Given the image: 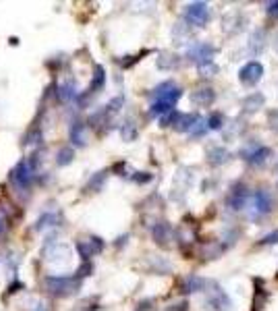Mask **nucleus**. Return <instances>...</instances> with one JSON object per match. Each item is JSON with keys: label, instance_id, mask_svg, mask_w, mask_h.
Returning <instances> with one entry per match:
<instances>
[{"label": "nucleus", "instance_id": "nucleus-11", "mask_svg": "<svg viewBox=\"0 0 278 311\" xmlns=\"http://www.w3.org/2000/svg\"><path fill=\"white\" fill-rule=\"evenodd\" d=\"M243 25H245V17L239 15V10H232L222 19V30H224V34H228V36L243 32Z\"/></svg>", "mask_w": 278, "mask_h": 311}, {"label": "nucleus", "instance_id": "nucleus-18", "mask_svg": "<svg viewBox=\"0 0 278 311\" xmlns=\"http://www.w3.org/2000/svg\"><path fill=\"white\" fill-rule=\"evenodd\" d=\"M152 234H154L158 245H168V241L172 238V228L166 222H158L154 228H152Z\"/></svg>", "mask_w": 278, "mask_h": 311}, {"label": "nucleus", "instance_id": "nucleus-2", "mask_svg": "<svg viewBox=\"0 0 278 311\" xmlns=\"http://www.w3.org/2000/svg\"><path fill=\"white\" fill-rule=\"evenodd\" d=\"M46 286L54 296H68L81 288V280L66 278V276H50L46 278Z\"/></svg>", "mask_w": 278, "mask_h": 311}, {"label": "nucleus", "instance_id": "nucleus-3", "mask_svg": "<svg viewBox=\"0 0 278 311\" xmlns=\"http://www.w3.org/2000/svg\"><path fill=\"white\" fill-rule=\"evenodd\" d=\"M185 23L193 25V27H206L212 19V10L210 4L206 2H191L185 6Z\"/></svg>", "mask_w": 278, "mask_h": 311}, {"label": "nucleus", "instance_id": "nucleus-7", "mask_svg": "<svg viewBox=\"0 0 278 311\" xmlns=\"http://www.w3.org/2000/svg\"><path fill=\"white\" fill-rule=\"evenodd\" d=\"M262 77H264V66H262V62H258V60L247 62V64L239 70V81L243 83L245 88H256L258 83L262 81Z\"/></svg>", "mask_w": 278, "mask_h": 311}, {"label": "nucleus", "instance_id": "nucleus-28", "mask_svg": "<svg viewBox=\"0 0 278 311\" xmlns=\"http://www.w3.org/2000/svg\"><path fill=\"white\" fill-rule=\"evenodd\" d=\"M108 178V170H100L92 176V180L88 182V191H100L104 187V182Z\"/></svg>", "mask_w": 278, "mask_h": 311}, {"label": "nucleus", "instance_id": "nucleus-23", "mask_svg": "<svg viewBox=\"0 0 278 311\" xmlns=\"http://www.w3.org/2000/svg\"><path fill=\"white\" fill-rule=\"evenodd\" d=\"M68 256H71V251H68L66 245L58 243V245H54L48 253V262L50 264H58V262H68Z\"/></svg>", "mask_w": 278, "mask_h": 311}, {"label": "nucleus", "instance_id": "nucleus-6", "mask_svg": "<svg viewBox=\"0 0 278 311\" xmlns=\"http://www.w3.org/2000/svg\"><path fill=\"white\" fill-rule=\"evenodd\" d=\"M180 96H183V92H180V88L176 86L174 81H164L160 83V86L152 92V98H154V102H164V104H170L172 108L176 106V102L180 100Z\"/></svg>", "mask_w": 278, "mask_h": 311}, {"label": "nucleus", "instance_id": "nucleus-25", "mask_svg": "<svg viewBox=\"0 0 278 311\" xmlns=\"http://www.w3.org/2000/svg\"><path fill=\"white\" fill-rule=\"evenodd\" d=\"M106 86V70L104 66H96L94 68V79H92V86H90V94H98L100 90H104Z\"/></svg>", "mask_w": 278, "mask_h": 311}, {"label": "nucleus", "instance_id": "nucleus-8", "mask_svg": "<svg viewBox=\"0 0 278 311\" xmlns=\"http://www.w3.org/2000/svg\"><path fill=\"white\" fill-rule=\"evenodd\" d=\"M10 180H12V185L19 187V189H27L32 185V180H34V172L30 170V166H27L25 160H21L15 168H12V172H10Z\"/></svg>", "mask_w": 278, "mask_h": 311}, {"label": "nucleus", "instance_id": "nucleus-40", "mask_svg": "<svg viewBox=\"0 0 278 311\" xmlns=\"http://www.w3.org/2000/svg\"><path fill=\"white\" fill-rule=\"evenodd\" d=\"M127 238H129L127 234H124V236H120V238H118V243H116V245H118V247H122L124 243H127Z\"/></svg>", "mask_w": 278, "mask_h": 311}, {"label": "nucleus", "instance_id": "nucleus-38", "mask_svg": "<svg viewBox=\"0 0 278 311\" xmlns=\"http://www.w3.org/2000/svg\"><path fill=\"white\" fill-rule=\"evenodd\" d=\"M268 15L272 19H278V0H274V2L268 4Z\"/></svg>", "mask_w": 278, "mask_h": 311}, {"label": "nucleus", "instance_id": "nucleus-27", "mask_svg": "<svg viewBox=\"0 0 278 311\" xmlns=\"http://www.w3.org/2000/svg\"><path fill=\"white\" fill-rule=\"evenodd\" d=\"M58 222H60V214H54V212L50 214L48 212V214H44L36 222V230H44V228H48V226H56Z\"/></svg>", "mask_w": 278, "mask_h": 311}, {"label": "nucleus", "instance_id": "nucleus-24", "mask_svg": "<svg viewBox=\"0 0 278 311\" xmlns=\"http://www.w3.org/2000/svg\"><path fill=\"white\" fill-rule=\"evenodd\" d=\"M196 120H198V114H180V112H178V116H176L172 126L176 131H180V133H189L191 126L196 124Z\"/></svg>", "mask_w": 278, "mask_h": 311}, {"label": "nucleus", "instance_id": "nucleus-37", "mask_svg": "<svg viewBox=\"0 0 278 311\" xmlns=\"http://www.w3.org/2000/svg\"><path fill=\"white\" fill-rule=\"evenodd\" d=\"M133 180L139 182V185H146V182L152 180V174H148V172H135L133 174Z\"/></svg>", "mask_w": 278, "mask_h": 311}, {"label": "nucleus", "instance_id": "nucleus-15", "mask_svg": "<svg viewBox=\"0 0 278 311\" xmlns=\"http://www.w3.org/2000/svg\"><path fill=\"white\" fill-rule=\"evenodd\" d=\"M68 137H71V141L77 148H86L88 146V129H86V124H83L81 120H75L71 124V129H68Z\"/></svg>", "mask_w": 278, "mask_h": 311}, {"label": "nucleus", "instance_id": "nucleus-17", "mask_svg": "<svg viewBox=\"0 0 278 311\" xmlns=\"http://www.w3.org/2000/svg\"><path fill=\"white\" fill-rule=\"evenodd\" d=\"M191 32H189V25L185 23V21H180V23H176L174 27H172V42L176 46H187V44H191Z\"/></svg>", "mask_w": 278, "mask_h": 311}, {"label": "nucleus", "instance_id": "nucleus-29", "mask_svg": "<svg viewBox=\"0 0 278 311\" xmlns=\"http://www.w3.org/2000/svg\"><path fill=\"white\" fill-rule=\"evenodd\" d=\"M122 104H124V98H122V96H118V98H114V100H110V102H108V106H104V112H106V114H108L110 118H112L114 114H118V112H120Z\"/></svg>", "mask_w": 278, "mask_h": 311}, {"label": "nucleus", "instance_id": "nucleus-14", "mask_svg": "<svg viewBox=\"0 0 278 311\" xmlns=\"http://www.w3.org/2000/svg\"><path fill=\"white\" fill-rule=\"evenodd\" d=\"M247 202H249V193L243 185L239 187H234L230 197H228V208L234 210V212H239V210H245L247 208Z\"/></svg>", "mask_w": 278, "mask_h": 311}, {"label": "nucleus", "instance_id": "nucleus-34", "mask_svg": "<svg viewBox=\"0 0 278 311\" xmlns=\"http://www.w3.org/2000/svg\"><path fill=\"white\" fill-rule=\"evenodd\" d=\"M92 272H94V266H92L90 262H86V264H83V266L79 268V270H77L75 278H77V280H81V278H86V276H90Z\"/></svg>", "mask_w": 278, "mask_h": 311}, {"label": "nucleus", "instance_id": "nucleus-33", "mask_svg": "<svg viewBox=\"0 0 278 311\" xmlns=\"http://www.w3.org/2000/svg\"><path fill=\"white\" fill-rule=\"evenodd\" d=\"M198 70H200V75L206 79V77H214L218 73V66L214 62H208V64H200Z\"/></svg>", "mask_w": 278, "mask_h": 311}, {"label": "nucleus", "instance_id": "nucleus-35", "mask_svg": "<svg viewBox=\"0 0 278 311\" xmlns=\"http://www.w3.org/2000/svg\"><path fill=\"white\" fill-rule=\"evenodd\" d=\"M262 245H266V247H270V245H278V228L272 230L270 234L264 236V238H262Z\"/></svg>", "mask_w": 278, "mask_h": 311}, {"label": "nucleus", "instance_id": "nucleus-41", "mask_svg": "<svg viewBox=\"0 0 278 311\" xmlns=\"http://www.w3.org/2000/svg\"><path fill=\"white\" fill-rule=\"evenodd\" d=\"M2 230H4V222H2V220H0V232H2Z\"/></svg>", "mask_w": 278, "mask_h": 311}, {"label": "nucleus", "instance_id": "nucleus-16", "mask_svg": "<svg viewBox=\"0 0 278 311\" xmlns=\"http://www.w3.org/2000/svg\"><path fill=\"white\" fill-rule=\"evenodd\" d=\"M264 104H266V96H264L262 92L249 94L243 100V112H245V114H254V112L264 108Z\"/></svg>", "mask_w": 278, "mask_h": 311}, {"label": "nucleus", "instance_id": "nucleus-31", "mask_svg": "<svg viewBox=\"0 0 278 311\" xmlns=\"http://www.w3.org/2000/svg\"><path fill=\"white\" fill-rule=\"evenodd\" d=\"M206 131H208V122H206V118L198 116L196 124H193V126H191V131H189V135H191V137H202V135H206Z\"/></svg>", "mask_w": 278, "mask_h": 311}, {"label": "nucleus", "instance_id": "nucleus-22", "mask_svg": "<svg viewBox=\"0 0 278 311\" xmlns=\"http://www.w3.org/2000/svg\"><path fill=\"white\" fill-rule=\"evenodd\" d=\"M206 284H208V280H204V278H200V276H189V278H185V282H183V292H187V294L202 292V290L206 288Z\"/></svg>", "mask_w": 278, "mask_h": 311}, {"label": "nucleus", "instance_id": "nucleus-1", "mask_svg": "<svg viewBox=\"0 0 278 311\" xmlns=\"http://www.w3.org/2000/svg\"><path fill=\"white\" fill-rule=\"evenodd\" d=\"M204 292H206L204 305L210 309V311H230L232 303H230V299H228V294L222 290L214 280H208V284H206Z\"/></svg>", "mask_w": 278, "mask_h": 311}, {"label": "nucleus", "instance_id": "nucleus-10", "mask_svg": "<svg viewBox=\"0 0 278 311\" xmlns=\"http://www.w3.org/2000/svg\"><path fill=\"white\" fill-rule=\"evenodd\" d=\"M268 46V36L264 30H256L252 36H249V42H247V50L249 54L254 56V58H258V56H262V52L266 50Z\"/></svg>", "mask_w": 278, "mask_h": 311}, {"label": "nucleus", "instance_id": "nucleus-9", "mask_svg": "<svg viewBox=\"0 0 278 311\" xmlns=\"http://www.w3.org/2000/svg\"><path fill=\"white\" fill-rule=\"evenodd\" d=\"M104 249V241L98 236H92L90 241H81L77 243V251H79V256L83 262H90V258H94L96 253H100Z\"/></svg>", "mask_w": 278, "mask_h": 311}, {"label": "nucleus", "instance_id": "nucleus-32", "mask_svg": "<svg viewBox=\"0 0 278 311\" xmlns=\"http://www.w3.org/2000/svg\"><path fill=\"white\" fill-rule=\"evenodd\" d=\"M208 122V129H212V131H220L222 126H224V116L220 114V112H214V114L206 120Z\"/></svg>", "mask_w": 278, "mask_h": 311}, {"label": "nucleus", "instance_id": "nucleus-5", "mask_svg": "<svg viewBox=\"0 0 278 311\" xmlns=\"http://www.w3.org/2000/svg\"><path fill=\"white\" fill-rule=\"evenodd\" d=\"M272 197L268 191H256L254 195H249V202H247V208L252 210V218H264L266 214L272 212Z\"/></svg>", "mask_w": 278, "mask_h": 311}, {"label": "nucleus", "instance_id": "nucleus-42", "mask_svg": "<svg viewBox=\"0 0 278 311\" xmlns=\"http://www.w3.org/2000/svg\"><path fill=\"white\" fill-rule=\"evenodd\" d=\"M274 48H276V52H278V38H276V42H274Z\"/></svg>", "mask_w": 278, "mask_h": 311}, {"label": "nucleus", "instance_id": "nucleus-30", "mask_svg": "<svg viewBox=\"0 0 278 311\" xmlns=\"http://www.w3.org/2000/svg\"><path fill=\"white\" fill-rule=\"evenodd\" d=\"M73 158H75V152L71 148H62L58 152V156H56V164L58 166H68V164L73 162Z\"/></svg>", "mask_w": 278, "mask_h": 311}, {"label": "nucleus", "instance_id": "nucleus-19", "mask_svg": "<svg viewBox=\"0 0 278 311\" xmlns=\"http://www.w3.org/2000/svg\"><path fill=\"white\" fill-rule=\"evenodd\" d=\"M208 160H210L212 166H222V164H226L230 160V152L226 148H222V146H216V148H212L210 152H208Z\"/></svg>", "mask_w": 278, "mask_h": 311}, {"label": "nucleus", "instance_id": "nucleus-26", "mask_svg": "<svg viewBox=\"0 0 278 311\" xmlns=\"http://www.w3.org/2000/svg\"><path fill=\"white\" fill-rule=\"evenodd\" d=\"M120 137H122V141H127V144L135 141V137H137V124H135L131 118L124 120V122L120 124Z\"/></svg>", "mask_w": 278, "mask_h": 311}, {"label": "nucleus", "instance_id": "nucleus-20", "mask_svg": "<svg viewBox=\"0 0 278 311\" xmlns=\"http://www.w3.org/2000/svg\"><path fill=\"white\" fill-rule=\"evenodd\" d=\"M79 90H77V83L73 79H68L64 81L62 86L58 88V98H60V102H73L75 98H77Z\"/></svg>", "mask_w": 278, "mask_h": 311}, {"label": "nucleus", "instance_id": "nucleus-12", "mask_svg": "<svg viewBox=\"0 0 278 311\" xmlns=\"http://www.w3.org/2000/svg\"><path fill=\"white\" fill-rule=\"evenodd\" d=\"M270 158H272V150L266 148V146H258L254 152H249V154L245 156L247 164H249V166H254V168H262V166L266 164Z\"/></svg>", "mask_w": 278, "mask_h": 311}, {"label": "nucleus", "instance_id": "nucleus-21", "mask_svg": "<svg viewBox=\"0 0 278 311\" xmlns=\"http://www.w3.org/2000/svg\"><path fill=\"white\" fill-rule=\"evenodd\" d=\"M156 64H158V68H160V70H174V68H178L180 58H178L176 54L162 52V54H160V58L156 60Z\"/></svg>", "mask_w": 278, "mask_h": 311}, {"label": "nucleus", "instance_id": "nucleus-36", "mask_svg": "<svg viewBox=\"0 0 278 311\" xmlns=\"http://www.w3.org/2000/svg\"><path fill=\"white\" fill-rule=\"evenodd\" d=\"M268 122H270V129H272L274 133H278V110L268 112Z\"/></svg>", "mask_w": 278, "mask_h": 311}, {"label": "nucleus", "instance_id": "nucleus-39", "mask_svg": "<svg viewBox=\"0 0 278 311\" xmlns=\"http://www.w3.org/2000/svg\"><path fill=\"white\" fill-rule=\"evenodd\" d=\"M187 309H189V305L183 301V303H178V305H174V307H168L166 311H187Z\"/></svg>", "mask_w": 278, "mask_h": 311}, {"label": "nucleus", "instance_id": "nucleus-4", "mask_svg": "<svg viewBox=\"0 0 278 311\" xmlns=\"http://www.w3.org/2000/svg\"><path fill=\"white\" fill-rule=\"evenodd\" d=\"M214 54H216V48L212 44H208V42H193L187 48V58L191 62H196L198 66L214 62Z\"/></svg>", "mask_w": 278, "mask_h": 311}, {"label": "nucleus", "instance_id": "nucleus-13", "mask_svg": "<svg viewBox=\"0 0 278 311\" xmlns=\"http://www.w3.org/2000/svg\"><path fill=\"white\" fill-rule=\"evenodd\" d=\"M191 100L200 108H208V106H212L216 102V94H214L212 88H200V90H196L191 94Z\"/></svg>", "mask_w": 278, "mask_h": 311}]
</instances>
